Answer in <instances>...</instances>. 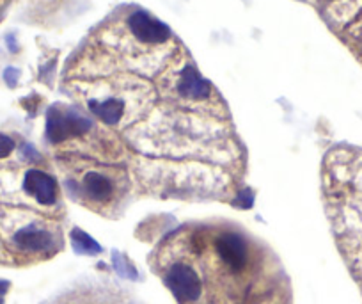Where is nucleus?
Segmentation results:
<instances>
[{
    "label": "nucleus",
    "mask_w": 362,
    "mask_h": 304,
    "mask_svg": "<svg viewBox=\"0 0 362 304\" xmlns=\"http://www.w3.org/2000/svg\"><path fill=\"white\" fill-rule=\"evenodd\" d=\"M336 167L341 194L347 197L336 214L337 241L348 267L362 283V152H343Z\"/></svg>",
    "instance_id": "obj_1"
},
{
    "label": "nucleus",
    "mask_w": 362,
    "mask_h": 304,
    "mask_svg": "<svg viewBox=\"0 0 362 304\" xmlns=\"http://www.w3.org/2000/svg\"><path fill=\"white\" fill-rule=\"evenodd\" d=\"M163 279L180 304H196L203 297L199 274L187 260H173L167 265Z\"/></svg>",
    "instance_id": "obj_2"
},
{
    "label": "nucleus",
    "mask_w": 362,
    "mask_h": 304,
    "mask_svg": "<svg viewBox=\"0 0 362 304\" xmlns=\"http://www.w3.org/2000/svg\"><path fill=\"white\" fill-rule=\"evenodd\" d=\"M93 126V123L77 114L73 111H61L59 107L50 109L49 119H46V135L52 142H63L75 135L84 134L85 130Z\"/></svg>",
    "instance_id": "obj_3"
},
{
    "label": "nucleus",
    "mask_w": 362,
    "mask_h": 304,
    "mask_svg": "<svg viewBox=\"0 0 362 304\" xmlns=\"http://www.w3.org/2000/svg\"><path fill=\"white\" fill-rule=\"evenodd\" d=\"M23 187L30 196L36 197L41 205H54L57 197V186L56 180L50 175H46L44 171L30 169L25 173V180H23Z\"/></svg>",
    "instance_id": "obj_4"
},
{
    "label": "nucleus",
    "mask_w": 362,
    "mask_h": 304,
    "mask_svg": "<svg viewBox=\"0 0 362 304\" xmlns=\"http://www.w3.org/2000/svg\"><path fill=\"white\" fill-rule=\"evenodd\" d=\"M89 111L107 125H118L126 111V102L121 97H89Z\"/></svg>",
    "instance_id": "obj_5"
},
{
    "label": "nucleus",
    "mask_w": 362,
    "mask_h": 304,
    "mask_svg": "<svg viewBox=\"0 0 362 304\" xmlns=\"http://www.w3.org/2000/svg\"><path fill=\"white\" fill-rule=\"evenodd\" d=\"M15 244L27 253H46L54 249V235L43 228L27 226L15 235Z\"/></svg>",
    "instance_id": "obj_6"
},
{
    "label": "nucleus",
    "mask_w": 362,
    "mask_h": 304,
    "mask_svg": "<svg viewBox=\"0 0 362 304\" xmlns=\"http://www.w3.org/2000/svg\"><path fill=\"white\" fill-rule=\"evenodd\" d=\"M82 189H84L85 196L93 201H104L111 200L112 193H114V187L108 176H105L104 173H98V171H91L82 180Z\"/></svg>",
    "instance_id": "obj_7"
},
{
    "label": "nucleus",
    "mask_w": 362,
    "mask_h": 304,
    "mask_svg": "<svg viewBox=\"0 0 362 304\" xmlns=\"http://www.w3.org/2000/svg\"><path fill=\"white\" fill-rule=\"evenodd\" d=\"M71 244L77 249L78 253H84V255H96V253L101 251L100 245L96 244V241L89 237L87 233L80 230L71 231Z\"/></svg>",
    "instance_id": "obj_8"
},
{
    "label": "nucleus",
    "mask_w": 362,
    "mask_h": 304,
    "mask_svg": "<svg viewBox=\"0 0 362 304\" xmlns=\"http://www.w3.org/2000/svg\"><path fill=\"white\" fill-rule=\"evenodd\" d=\"M13 150H15V142H13V139L4 134H0V159L11 155Z\"/></svg>",
    "instance_id": "obj_9"
},
{
    "label": "nucleus",
    "mask_w": 362,
    "mask_h": 304,
    "mask_svg": "<svg viewBox=\"0 0 362 304\" xmlns=\"http://www.w3.org/2000/svg\"><path fill=\"white\" fill-rule=\"evenodd\" d=\"M8 288H9L8 281H0V304H4V297H6V292H8Z\"/></svg>",
    "instance_id": "obj_10"
}]
</instances>
